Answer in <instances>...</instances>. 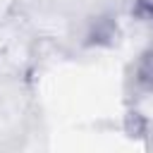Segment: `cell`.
<instances>
[{
	"instance_id": "cell-1",
	"label": "cell",
	"mask_w": 153,
	"mask_h": 153,
	"mask_svg": "<svg viewBox=\"0 0 153 153\" xmlns=\"http://www.w3.org/2000/svg\"><path fill=\"white\" fill-rule=\"evenodd\" d=\"M131 84L139 93H153V48L143 50L131 65Z\"/></svg>"
},
{
	"instance_id": "cell-2",
	"label": "cell",
	"mask_w": 153,
	"mask_h": 153,
	"mask_svg": "<svg viewBox=\"0 0 153 153\" xmlns=\"http://www.w3.org/2000/svg\"><path fill=\"white\" fill-rule=\"evenodd\" d=\"M131 12H134V17L143 19V22H153V0H134Z\"/></svg>"
}]
</instances>
